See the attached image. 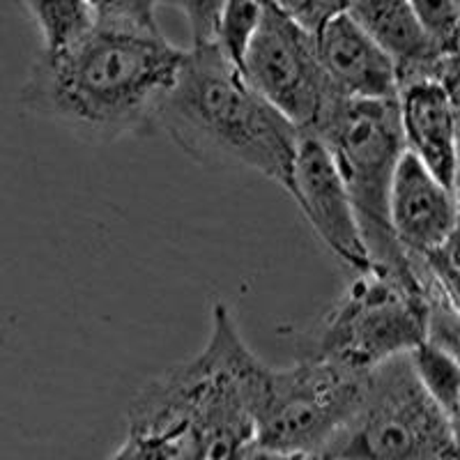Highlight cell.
Returning <instances> with one entry per match:
<instances>
[{
    "label": "cell",
    "mask_w": 460,
    "mask_h": 460,
    "mask_svg": "<svg viewBox=\"0 0 460 460\" xmlns=\"http://www.w3.org/2000/svg\"><path fill=\"white\" fill-rule=\"evenodd\" d=\"M184 49L162 32L93 26L35 58L19 102L28 113L94 143L155 131Z\"/></svg>",
    "instance_id": "1"
},
{
    "label": "cell",
    "mask_w": 460,
    "mask_h": 460,
    "mask_svg": "<svg viewBox=\"0 0 460 460\" xmlns=\"http://www.w3.org/2000/svg\"><path fill=\"white\" fill-rule=\"evenodd\" d=\"M265 364L249 350L226 304H215L203 350L138 392L127 438L166 460H244L256 454Z\"/></svg>",
    "instance_id": "2"
},
{
    "label": "cell",
    "mask_w": 460,
    "mask_h": 460,
    "mask_svg": "<svg viewBox=\"0 0 460 460\" xmlns=\"http://www.w3.org/2000/svg\"><path fill=\"white\" fill-rule=\"evenodd\" d=\"M155 131L194 159L249 168L288 191L299 129L262 100L215 44L184 51Z\"/></svg>",
    "instance_id": "3"
},
{
    "label": "cell",
    "mask_w": 460,
    "mask_h": 460,
    "mask_svg": "<svg viewBox=\"0 0 460 460\" xmlns=\"http://www.w3.org/2000/svg\"><path fill=\"white\" fill-rule=\"evenodd\" d=\"M309 131L334 159L373 265L414 279L389 224V187L405 150L396 100L332 93Z\"/></svg>",
    "instance_id": "4"
},
{
    "label": "cell",
    "mask_w": 460,
    "mask_h": 460,
    "mask_svg": "<svg viewBox=\"0 0 460 460\" xmlns=\"http://www.w3.org/2000/svg\"><path fill=\"white\" fill-rule=\"evenodd\" d=\"M426 318L429 306L414 279L371 265L355 272L330 311L295 339L299 357L371 371L424 343Z\"/></svg>",
    "instance_id": "5"
},
{
    "label": "cell",
    "mask_w": 460,
    "mask_h": 460,
    "mask_svg": "<svg viewBox=\"0 0 460 460\" xmlns=\"http://www.w3.org/2000/svg\"><path fill=\"white\" fill-rule=\"evenodd\" d=\"M314 460H458L454 424L408 355L371 368L355 412Z\"/></svg>",
    "instance_id": "6"
},
{
    "label": "cell",
    "mask_w": 460,
    "mask_h": 460,
    "mask_svg": "<svg viewBox=\"0 0 460 460\" xmlns=\"http://www.w3.org/2000/svg\"><path fill=\"white\" fill-rule=\"evenodd\" d=\"M368 371L318 357L265 368L256 408V449L279 458L314 460L350 419Z\"/></svg>",
    "instance_id": "7"
},
{
    "label": "cell",
    "mask_w": 460,
    "mask_h": 460,
    "mask_svg": "<svg viewBox=\"0 0 460 460\" xmlns=\"http://www.w3.org/2000/svg\"><path fill=\"white\" fill-rule=\"evenodd\" d=\"M240 72L299 131L318 120L332 88L320 67L311 32L288 19L267 0L256 35L242 58Z\"/></svg>",
    "instance_id": "8"
},
{
    "label": "cell",
    "mask_w": 460,
    "mask_h": 460,
    "mask_svg": "<svg viewBox=\"0 0 460 460\" xmlns=\"http://www.w3.org/2000/svg\"><path fill=\"white\" fill-rule=\"evenodd\" d=\"M288 194L293 196L304 219L309 221L315 237L330 249L332 256L352 272L373 265L334 159L311 131H299Z\"/></svg>",
    "instance_id": "9"
},
{
    "label": "cell",
    "mask_w": 460,
    "mask_h": 460,
    "mask_svg": "<svg viewBox=\"0 0 460 460\" xmlns=\"http://www.w3.org/2000/svg\"><path fill=\"white\" fill-rule=\"evenodd\" d=\"M389 224L405 256H421L458 240V199L402 150L389 187Z\"/></svg>",
    "instance_id": "10"
},
{
    "label": "cell",
    "mask_w": 460,
    "mask_h": 460,
    "mask_svg": "<svg viewBox=\"0 0 460 460\" xmlns=\"http://www.w3.org/2000/svg\"><path fill=\"white\" fill-rule=\"evenodd\" d=\"M405 150L456 191L458 171V85L438 79L402 84L396 93Z\"/></svg>",
    "instance_id": "11"
},
{
    "label": "cell",
    "mask_w": 460,
    "mask_h": 460,
    "mask_svg": "<svg viewBox=\"0 0 460 460\" xmlns=\"http://www.w3.org/2000/svg\"><path fill=\"white\" fill-rule=\"evenodd\" d=\"M345 12L392 58L398 88L419 79L458 85V53L430 40L408 0H350Z\"/></svg>",
    "instance_id": "12"
},
{
    "label": "cell",
    "mask_w": 460,
    "mask_h": 460,
    "mask_svg": "<svg viewBox=\"0 0 460 460\" xmlns=\"http://www.w3.org/2000/svg\"><path fill=\"white\" fill-rule=\"evenodd\" d=\"M314 42L332 93L355 100H396V65L348 12L324 22Z\"/></svg>",
    "instance_id": "13"
},
{
    "label": "cell",
    "mask_w": 460,
    "mask_h": 460,
    "mask_svg": "<svg viewBox=\"0 0 460 460\" xmlns=\"http://www.w3.org/2000/svg\"><path fill=\"white\" fill-rule=\"evenodd\" d=\"M410 364L417 373L419 382L424 385L429 396L439 405L447 417L458 424V402H460V367L458 355L445 350L439 345L419 343L412 352H408Z\"/></svg>",
    "instance_id": "14"
},
{
    "label": "cell",
    "mask_w": 460,
    "mask_h": 460,
    "mask_svg": "<svg viewBox=\"0 0 460 460\" xmlns=\"http://www.w3.org/2000/svg\"><path fill=\"white\" fill-rule=\"evenodd\" d=\"M47 51L65 47L93 26L88 0H26Z\"/></svg>",
    "instance_id": "15"
},
{
    "label": "cell",
    "mask_w": 460,
    "mask_h": 460,
    "mask_svg": "<svg viewBox=\"0 0 460 460\" xmlns=\"http://www.w3.org/2000/svg\"><path fill=\"white\" fill-rule=\"evenodd\" d=\"M265 5L267 0H224L212 44L237 67L261 26Z\"/></svg>",
    "instance_id": "16"
},
{
    "label": "cell",
    "mask_w": 460,
    "mask_h": 460,
    "mask_svg": "<svg viewBox=\"0 0 460 460\" xmlns=\"http://www.w3.org/2000/svg\"><path fill=\"white\" fill-rule=\"evenodd\" d=\"M159 5H168V0H88L97 26L143 32H162L157 26Z\"/></svg>",
    "instance_id": "17"
},
{
    "label": "cell",
    "mask_w": 460,
    "mask_h": 460,
    "mask_svg": "<svg viewBox=\"0 0 460 460\" xmlns=\"http://www.w3.org/2000/svg\"><path fill=\"white\" fill-rule=\"evenodd\" d=\"M421 28L442 51L458 53L460 0H408Z\"/></svg>",
    "instance_id": "18"
},
{
    "label": "cell",
    "mask_w": 460,
    "mask_h": 460,
    "mask_svg": "<svg viewBox=\"0 0 460 460\" xmlns=\"http://www.w3.org/2000/svg\"><path fill=\"white\" fill-rule=\"evenodd\" d=\"M270 3L304 31L315 35L324 22H330L339 12H345L350 0H270Z\"/></svg>",
    "instance_id": "19"
},
{
    "label": "cell",
    "mask_w": 460,
    "mask_h": 460,
    "mask_svg": "<svg viewBox=\"0 0 460 460\" xmlns=\"http://www.w3.org/2000/svg\"><path fill=\"white\" fill-rule=\"evenodd\" d=\"M168 5H175L187 16L189 31H191V47L212 44L219 22L224 0H168Z\"/></svg>",
    "instance_id": "20"
},
{
    "label": "cell",
    "mask_w": 460,
    "mask_h": 460,
    "mask_svg": "<svg viewBox=\"0 0 460 460\" xmlns=\"http://www.w3.org/2000/svg\"><path fill=\"white\" fill-rule=\"evenodd\" d=\"M244 460H281V458H279V456H270V454H261V451H256V454H252Z\"/></svg>",
    "instance_id": "21"
}]
</instances>
